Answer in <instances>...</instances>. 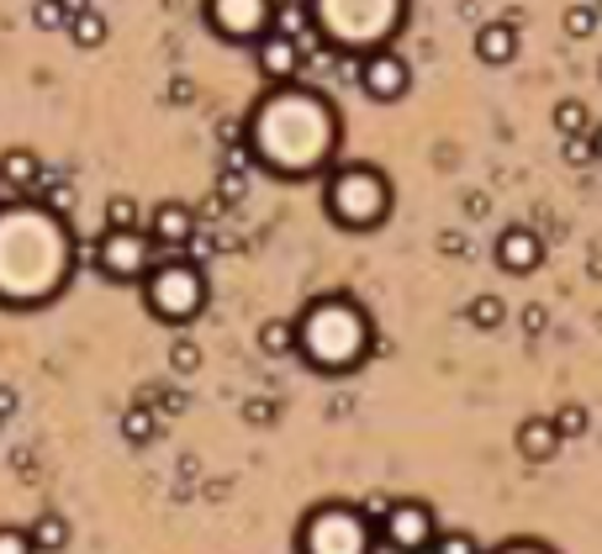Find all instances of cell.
<instances>
[{
    "mask_svg": "<svg viewBox=\"0 0 602 554\" xmlns=\"http://www.w3.org/2000/svg\"><path fill=\"white\" fill-rule=\"evenodd\" d=\"M248 138L276 175H312L338 143V117L318 90H276L254 112Z\"/></svg>",
    "mask_w": 602,
    "mask_h": 554,
    "instance_id": "cell-1",
    "label": "cell"
},
{
    "mask_svg": "<svg viewBox=\"0 0 602 554\" xmlns=\"http://www.w3.org/2000/svg\"><path fill=\"white\" fill-rule=\"evenodd\" d=\"M296 355L322 375H344L370 355V317L355 296H318L296 317Z\"/></svg>",
    "mask_w": 602,
    "mask_h": 554,
    "instance_id": "cell-2",
    "label": "cell"
},
{
    "mask_svg": "<svg viewBox=\"0 0 602 554\" xmlns=\"http://www.w3.org/2000/svg\"><path fill=\"white\" fill-rule=\"evenodd\" d=\"M322 206L344 233H370L392 217V180L375 164H344V169L328 175Z\"/></svg>",
    "mask_w": 602,
    "mask_h": 554,
    "instance_id": "cell-3",
    "label": "cell"
},
{
    "mask_svg": "<svg viewBox=\"0 0 602 554\" xmlns=\"http://www.w3.org/2000/svg\"><path fill=\"white\" fill-rule=\"evenodd\" d=\"M143 307L154 322H169V327H185L196 322L201 307H206V275H201L196 259H159L149 280H143Z\"/></svg>",
    "mask_w": 602,
    "mask_h": 554,
    "instance_id": "cell-4",
    "label": "cell"
},
{
    "mask_svg": "<svg viewBox=\"0 0 602 554\" xmlns=\"http://www.w3.org/2000/svg\"><path fill=\"white\" fill-rule=\"evenodd\" d=\"M296 554H375V528L349 502H322L302 517Z\"/></svg>",
    "mask_w": 602,
    "mask_h": 554,
    "instance_id": "cell-5",
    "label": "cell"
},
{
    "mask_svg": "<svg viewBox=\"0 0 602 554\" xmlns=\"http://www.w3.org/2000/svg\"><path fill=\"white\" fill-rule=\"evenodd\" d=\"M318 22L328 38L370 42V53H375L381 38L401 27V0H318Z\"/></svg>",
    "mask_w": 602,
    "mask_h": 554,
    "instance_id": "cell-6",
    "label": "cell"
},
{
    "mask_svg": "<svg viewBox=\"0 0 602 554\" xmlns=\"http://www.w3.org/2000/svg\"><path fill=\"white\" fill-rule=\"evenodd\" d=\"M90 259H95V270L101 280H112V285H127V280H149V270L159 265V248L149 243V233L138 228V233H101L95 237V248H90Z\"/></svg>",
    "mask_w": 602,
    "mask_h": 554,
    "instance_id": "cell-7",
    "label": "cell"
},
{
    "mask_svg": "<svg viewBox=\"0 0 602 554\" xmlns=\"http://www.w3.org/2000/svg\"><path fill=\"white\" fill-rule=\"evenodd\" d=\"M206 22L228 42H259L276 27V5L270 0H206Z\"/></svg>",
    "mask_w": 602,
    "mask_h": 554,
    "instance_id": "cell-8",
    "label": "cell"
},
{
    "mask_svg": "<svg viewBox=\"0 0 602 554\" xmlns=\"http://www.w3.org/2000/svg\"><path fill=\"white\" fill-rule=\"evenodd\" d=\"M386 550L397 554H418L428 550L434 539H439V523H434V507L428 502H392V513L381 523V533H375Z\"/></svg>",
    "mask_w": 602,
    "mask_h": 554,
    "instance_id": "cell-9",
    "label": "cell"
},
{
    "mask_svg": "<svg viewBox=\"0 0 602 554\" xmlns=\"http://www.w3.org/2000/svg\"><path fill=\"white\" fill-rule=\"evenodd\" d=\"M360 85L370 101H381V106H392L407 95V85H412V69H407V59L392 53V48H375V53H364L360 59Z\"/></svg>",
    "mask_w": 602,
    "mask_h": 554,
    "instance_id": "cell-10",
    "label": "cell"
},
{
    "mask_svg": "<svg viewBox=\"0 0 602 554\" xmlns=\"http://www.w3.org/2000/svg\"><path fill=\"white\" fill-rule=\"evenodd\" d=\"M143 233H149V243H154L159 254H175V259H180V254L196 243V211H191L185 201H159Z\"/></svg>",
    "mask_w": 602,
    "mask_h": 554,
    "instance_id": "cell-11",
    "label": "cell"
},
{
    "mask_svg": "<svg viewBox=\"0 0 602 554\" xmlns=\"http://www.w3.org/2000/svg\"><path fill=\"white\" fill-rule=\"evenodd\" d=\"M254 64H259V75L270 79V85H291V79L302 75L307 53H302V42L285 38V33H265V38L254 42Z\"/></svg>",
    "mask_w": 602,
    "mask_h": 554,
    "instance_id": "cell-12",
    "label": "cell"
},
{
    "mask_svg": "<svg viewBox=\"0 0 602 554\" xmlns=\"http://www.w3.org/2000/svg\"><path fill=\"white\" fill-rule=\"evenodd\" d=\"M497 265H502L508 275H534V270L545 265V237L534 233V228H502V237H497Z\"/></svg>",
    "mask_w": 602,
    "mask_h": 554,
    "instance_id": "cell-13",
    "label": "cell"
},
{
    "mask_svg": "<svg viewBox=\"0 0 602 554\" xmlns=\"http://www.w3.org/2000/svg\"><path fill=\"white\" fill-rule=\"evenodd\" d=\"M513 53H518V22H486L476 33V59L482 64L502 69V64H513Z\"/></svg>",
    "mask_w": 602,
    "mask_h": 554,
    "instance_id": "cell-14",
    "label": "cell"
},
{
    "mask_svg": "<svg viewBox=\"0 0 602 554\" xmlns=\"http://www.w3.org/2000/svg\"><path fill=\"white\" fill-rule=\"evenodd\" d=\"M565 438L555 434V417H523L518 428V454L523 460H534V465H545V460H555V449H561Z\"/></svg>",
    "mask_w": 602,
    "mask_h": 554,
    "instance_id": "cell-15",
    "label": "cell"
},
{
    "mask_svg": "<svg viewBox=\"0 0 602 554\" xmlns=\"http://www.w3.org/2000/svg\"><path fill=\"white\" fill-rule=\"evenodd\" d=\"M0 185H11V191H38L42 185V164L33 149H5L0 154Z\"/></svg>",
    "mask_w": 602,
    "mask_h": 554,
    "instance_id": "cell-16",
    "label": "cell"
},
{
    "mask_svg": "<svg viewBox=\"0 0 602 554\" xmlns=\"http://www.w3.org/2000/svg\"><path fill=\"white\" fill-rule=\"evenodd\" d=\"M27 533H33V550L38 554L69 550V517L64 513H38L33 523H27Z\"/></svg>",
    "mask_w": 602,
    "mask_h": 554,
    "instance_id": "cell-17",
    "label": "cell"
},
{
    "mask_svg": "<svg viewBox=\"0 0 602 554\" xmlns=\"http://www.w3.org/2000/svg\"><path fill=\"white\" fill-rule=\"evenodd\" d=\"M259 349H265L270 359L296 355V322H291V317H270V322H259Z\"/></svg>",
    "mask_w": 602,
    "mask_h": 554,
    "instance_id": "cell-18",
    "label": "cell"
},
{
    "mask_svg": "<svg viewBox=\"0 0 602 554\" xmlns=\"http://www.w3.org/2000/svg\"><path fill=\"white\" fill-rule=\"evenodd\" d=\"M154 434H159V412H154L149 401H138V407L121 412V438H127V443H149Z\"/></svg>",
    "mask_w": 602,
    "mask_h": 554,
    "instance_id": "cell-19",
    "label": "cell"
},
{
    "mask_svg": "<svg viewBox=\"0 0 602 554\" xmlns=\"http://www.w3.org/2000/svg\"><path fill=\"white\" fill-rule=\"evenodd\" d=\"M75 11H80V5H69V0H38V5H33V27H38V33H69Z\"/></svg>",
    "mask_w": 602,
    "mask_h": 554,
    "instance_id": "cell-20",
    "label": "cell"
},
{
    "mask_svg": "<svg viewBox=\"0 0 602 554\" xmlns=\"http://www.w3.org/2000/svg\"><path fill=\"white\" fill-rule=\"evenodd\" d=\"M69 38L80 42L85 53H90V48H101V42H106V16H101V11H90V5H80V11H75V22H69Z\"/></svg>",
    "mask_w": 602,
    "mask_h": 554,
    "instance_id": "cell-21",
    "label": "cell"
},
{
    "mask_svg": "<svg viewBox=\"0 0 602 554\" xmlns=\"http://www.w3.org/2000/svg\"><path fill=\"white\" fill-rule=\"evenodd\" d=\"M143 211H138V201L132 196H112L106 201V233H138L143 222H138Z\"/></svg>",
    "mask_w": 602,
    "mask_h": 554,
    "instance_id": "cell-22",
    "label": "cell"
},
{
    "mask_svg": "<svg viewBox=\"0 0 602 554\" xmlns=\"http://www.w3.org/2000/svg\"><path fill=\"white\" fill-rule=\"evenodd\" d=\"M465 317H471V327H482V333H491V327H502V317H508V307H502L497 296H476V301L465 307Z\"/></svg>",
    "mask_w": 602,
    "mask_h": 554,
    "instance_id": "cell-23",
    "label": "cell"
},
{
    "mask_svg": "<svg viewBox=\"0 0 602 554\" xmlns=\"http://www.w3.org/2000/svg\"><path fill=\"white\" fill-rule=\"evenodd\" d=\"M555 132L561 138H587V106L581 101H561L555 106Z\"/></svg>",
    "mask_w": 602,
    "mask_h": 554,
    "instance_id": "cell-24",
    "label": "cell"
},
{
    "mask_svg": "<svg viewBox=\"0 0 602 554\" xmlns=\"http://www.w3.org/2000/svg\"><path fill=\"white\" fill-rule=\"evenodd\" d=\"M169 370H175V375H196L201 370V344L196 338H175V344H169Z\"/></svg>",
    "mask_w": 602,
    "mask_h": 554,
    "instance_id": "cell-25",
    "label": "cell"
},
{
    "mask_svg": "<svg viewBox=\"0 0 602 554\" xmlns=\"http://www.w3.org/2000/svg\"><path fill=\"white\" fill-rule=\"evenodd\" d=\"M598 5H571V11H565V38H592V33H598Z\"/></svg>",
    "mask_w": 602,
    "mask_h": 554,
    "instance_id": "cell-26",
    "label": "cell"
},
{
    "mask_svg": "<svg viewBox=\"0 0 602 554\" xmlns=\"http://www.w3.org/2000/svg\"><path fill=\"white\" fill-rule=\"evenodd\" d=\"M555 434H561V438H581V434H587V407H581V401H565L561 412H555Z\"/></svg>",
    "mask_w": 602,
    "mask_h": 554,
    "instance_id": "cell-27",
    "label": "cell"
},
{
    "mask_svg": "<svg viewBox=\"0 0 602 554\" xmlns=\"http://www.w3.org/2000/svg\"><path fill=\"white\" fill-rule=\"evenodd\" d=\"M0 554H38L33 550V533L16 528V523H0Z\"/></svg>",
    "mask_w": 602,
    "mask_h": 554,
    "instance_id": "cell-28",
    "label": "cell"
},
{
    "mask_svg": "<svg viewBox=\"0 0 602 554\" xmlns=\"http://www.w3.org/2000/svg\"><path fill=\"white\" fill-rule=\"evenodd\" d=\"M434 550H439V554H482V544H476L471 533H439V539H434Z\"/></svg>",
    "mask_w": 602,
    "mask_h": 554,
    "instance_id": "cell-29",
    "label": "cell"
},
{
    "mask_svg": "<svg viewBox=\"0 0 602 554\" xmlns=\"http://www.w3.org/2000/svg\"><path fill=\"white\" fill-rule=\"evenodd\" d=\"M243 191H248V180H243L239 169H228V175L217 180V201H222V206H233V201H243Z\"/></svg>",
    "mask_w": 602,
    "mask_h": 554,
    "instance_id": "cell-30",
    "label": "cell"
},
{
    "mask_svg": "<svg viewBox=\"0 0 602 554\" xmlns=\"http://www.w3.org/2000/svg\"><path fill=\"white\" fill-rule=\"evenodd\" d=\"M561 149H565V164H592V132L587 138H561Z\"/></svg>",
    "mask_w": 602,
    "mask_h": 554,
    "instance_id": "cell-31",
    "label": "cell"
},
{
    "mask_svg": "<svg viewBox=\"0 0 602 554\" xmlns=\"http://www.w3.org/2000/svg\"><path fill=\"white\" fill-rule=\"evenodd\" d=\"M491 554H555V550L539 544V539H513V544H502V550H491Z\"/></svg>",
    "mask_w": 602,
    "mask_h": 554,
    "instance_id": "cell-32",
    "label": "cell"
},
{
    "mask_svg": "<svg viewBox=\"0 0 602 554\" xmlns=\"http://www.w3.org/2000/svg\"><path fill=\"white\" fill-rule=\"evenodd\" d=\"M243 417H248V423H270V417H276V407H270V401H248V407H243Z\"/></svg>",
    "mask_w": 602,
    "mask_h": 554,
    "instance_id": "cell-33",
    "label": "cell"
},
{
    "mask_svg": "<svg viewBox=\"0 0 602 554\" xmlns=\"http://www.w3.org/2000/svg\"><path fill=\"white\" fill-rule=\"evenodd\" d=\"M11 412H16V391H11V386H0V423H5Z\"/></svg>",
    "mask_w": 602,
    "mask_h": 554,
    "instance_id": "cell-34",
    "label": "cell"
},
{
    "mask_svg": "<svg viewBox=\"0 0 602 554\" xmlns=\"http://www.w3.org/2000/svg\"><path fill=\"white\" fill-rule=\"evenodd\" d=\"M523 327L539 333V327H545V307H528V312H523Z\"/></svg>",
    "mask_w": 602,
    "mask_h": 554,
    "instance_id": "cell-35",
    "label": "cell"
},
{
    "mask_svg": "<svg viewBox=\"0 0 602 554\" xmlns=\"http://www.w3.org/2000/svg\"><path fill=\"white\" fill-rule=\"evenodd\" d=\"M169 101H175V106H185V101H191V85H185V79H175V90H169Z\"/></svg>",
    "mask_w": 602,
    "mask_h": 554,
    "instance_id": "cell-36",
    "label": "cell"
},
{
    "mask_svg": "<svg viewBox=\"0 0 602 554\" xmlns=\"http://www.w3.org/2000/svg\"><path fill=\"white\" fill-rule=\"evenodd\" d=\"M592 154L602 158V127H592Z\"/></svg>",
    "mask_w": 602,
    "mask_h": 554,
    "instance_id": "cell-37",
    "label": "cell"
},
{
    "mask_svg": "<svg viewBox=\"0 0 602 554\" xmlns=\"http://www.w3.org/2000/svg\"><path fill=\"white\" fill-rule=\"evenodd\" d=\"M418 554H439V550H434V544H428V550H418Z\"/></svg>",
    "mask_w": 602,
    "mask_h": 554,
    "instance_id": "cell-38",
    "label": "cell"
},
{
    "mask_svg": "<svg viewBox=\"0 0 602 554\" xmlns=\"http://www.w3.org/2000/svg\"><path fill=\"white\" fill-rule=\"evenodd\" d=\"M598 16H602V5H598Z\"/></svg>",
    "mask_w": 602,
    "mask_h": 554,
    "instance_id": "cell-39",
    "label": "cell"
}]
</instances>
